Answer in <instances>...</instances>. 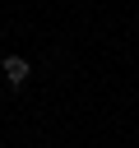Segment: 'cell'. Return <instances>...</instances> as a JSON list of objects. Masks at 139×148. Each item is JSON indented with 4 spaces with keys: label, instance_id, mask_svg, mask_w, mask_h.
<instances>
[{
    "label": "cell",
    "instance_id": "1",
    "mask_svg": "<svg viewBox=\"0 0 139 148\" xmlns=\"http://www.w3.org/2000/svg\"><path fill=\"white\" fill-rule=\"evenodd\" d=\"M0 69H5V79H9V83H23V79H28V60H23V56H5V65H0Z\"/></svg>",
    "mask_w": 139,
    "mask_h": 148
}]
</instances>
